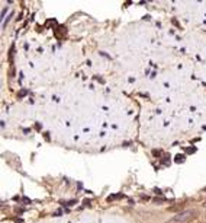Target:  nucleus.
<instances>
[{"label": "nucleus", "mask_w": 206, "mask_h": 223, "mask_svg": "<svg viewBox=\"0 0 206 223\" xmlns=\"http://www.w3.org/2000/svg\"><path fill=\"white\" fill-rule=\"evenodd\" d=\"M193 210H184V211H180L179 214H176L174 217H173V220L174 222H180V223H183V222H186V220H189L190 217L193 216Z\"/></svg>", "instance_id": "f257e3e1"}]
</instances>
